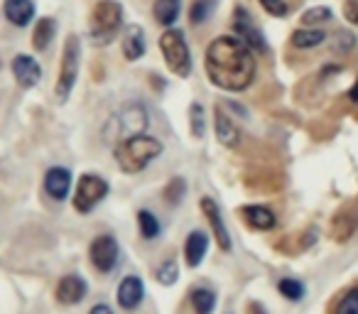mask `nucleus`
<instances>
[{"label": "nucleus", "instance_id": "obj_1", "mask_svg": "<svg viewBox=\"0 0 358 314\" xmlns=\"http://www.w3.org/2000/svg\"><path fill=\"white\" fill-rule=\"evenodd\" d=\"M206 76L224 91H245L255 79V52L234 35H221L206 47Z\"/></svg>", "mask_w": 358, "mask_h": 314}, {"label": "nucleus", "instance_id": "obj_2", "mask_svg": "<svg viewBox=\"0 0 358 314\" xmlns=\"http://www.w3.org/2000/svg\"><path fill=\"white\" fill-rule=\"evenodd\" d=\"M113 155H115V162H118L120 172L125 175H138L143 172L155 157L162 155V143L152 135H133V138L123 140V143L113 145Z\"/></svg>", "mask_w": 358, "mask_h": 314}, {"label": "nucleus", "instance_id": "obj_3", "mask_svg": "<svg viewBox=\"0 0 358 314\" xmlns=\"http://www.w3.org/2000/svg\"><path fill=\"white\" fill-rule=\"evenodd\" d=\"M148 125H150L148 108L140 104H128V106H123L118 113L110 115L108 123H106L103 135L110 145H118V143H123V140L133 138V135L145 133Z\"/></svg>", "mask_w": 358, "mask_h": 314}, {"label": "nucleus", "instance_id": "obj_4", "mask_svg": "<svg viewBox=\"0 0 358 314\" xmlns=\"http://www.w3.org/2000/svg\"><path fill=\"white\" fill-rule=\"evenodd\" d=\"M120 22H123V8L115 0H99L91 10V22L89 32L91 40L96 45H108L120 30Z\"/></svg>", "mask_w": 358, "mask_h": 314}, {"label": "nucleus", "instance_id": "obj_5", "mask_svg": "<svg viewBox=\"0 0 358 314\" xmlns=\"http://www.w3.org/2000/svg\"><path fill=\"white\" fill-rule=\"evenodd\" d=\"M159 50H162V57L167 62V69L174 76L185 79V76L192 74V52L185 40V32L177 30V27H167L159 37Z\"/></svg>", "mask_w": 358, "mask_h": 314}, {"label": "nucleus", "instance_id": "obj_6", "mask_svg": "<svg viewBox=\"0 0 358 314\" xmlns=\"http://www.w3.org/2000/svg\"><path fill=\"white\" fill-rule=\"evenodd\" d=\"M79 59H81V42L76 35H69L66 37L64 52H62V66H59V76H57V86H55V96L62 104L71 96L76 79H79Z\"/></svg>", "mask_w": 358, "mask_h": 314}, {"label": "nucleus", "instance_id": "obj_7", "mask_svg": "<svg viewBox=\"0 0 358 314\" xmlns=\"http://www.w3.org/2000/svg\"><path fill=\"white\" fill-rule=\"evenodd\" d=\"M108 182L99 175H81L79 185H76V192H74V209L79 214H91L101 201L106 199L108 194Z\"/></svg>", "mask_w": 358, "mask_h": 314}, {"label": "nucleus", "instance_id": "obj_8", "mask_svg": "<svg viewBox=\"0 0 358 314\" xmlns=\"http://www.w3.org/2000/svg\"><path fill=\"white\" fill-rule=\"evenodd\" d=\"M234 32H236V37H238L243 45H248L253 52H258V55H265V52H268L263 32L255 27L253 17H250V13L245 10L243 6L234 8Z\"/></svg>", "mask_w": 358, "mask_h": 314}, {"label": "nucleus", "instance_id": "obj_9", "mask_svg": "<svg viewBox=\"0 0 358 314\" xmlns=\"http://www.w3.org/2000/svg\"><path fill=\"white\" fill-rule=\"evenodd\" d=\"M118 255H120V248H118V241L113 236H99V238L91 241L89 245V258H91V265H94L99 273H110L115 270L118 265Z\"/></svg>", "mask_w": 358, "mask_h": 314}, {"label": "nucleus", "instance_id": "obj_10", "mask_svg": "<svg viewBox=\"0 0 358 314\" xmlns=\"http://www.w3.org/2000/svg\"><path fill=\"white\" fill-rule=\"evenodd\" d=\"M201 211H204L206 221H209L211 234H214V238H216V243H219V248L229 253V250H231V234H229V229H226L224 219H221L219 204H216V201L211 199V197H201Z\"/></svg>", "mask_w": 358, "mask_h": 314}, {"label": "nucleus", "instance_id": "obj_11", "mask_svg": "<svg viewBox=\"0 0 358 314\" xmlns=\"http://www.w3.org/2000/svg\"><path fill=\"white\" fill-rule=\"evenodd\" d=\"M71 190V172L66 167H50L45 172V192L55 201H64Z\"/></svg>", "mask_w": 358, "mask_h": 314}, {"label": "nucleus", "instance_id": "obj_12", "mask_svg": "<svg viewBox=\"0 0 358 314\" xmlns=\"http://www.w3.org/2000/svg\"><path fill=\"white\" fill-rule=\"evenodd\" d=\"M86 290H89V285L81 275H64L57 285V302L69 304V307L79 304L86 297Z\"/></svg>", "mask_w": 358, "mask_h": 314}, {"label": "nucleus", "instance_id": "obj_13", "mask_svg": "<svg viewBox=\"0 0 358 314\" xmlns=\"http://www.w3.org/2000/svg\"><path fill=\"white\" fill-rule=\"evenodd\" d=\"M145 294V285L138 275H128V278L120 280L118 290H115V299L123 309H135L140 302H143Z\"/></svg>", "mask_w": 358, "mask_h": 314}, {"label": "nucleus", "instance_id": "obj_14", "mask_svg": "<svg viewBox=\"0 0 358 314\" xmlns=\"http://www.w3.org/2000/svg\"><path fill=\"white\" fill-rule=\"evenodd\" d=\"M13 76H15L22 89H32V86H37V81H40L42 69H40V64H37V59H32L30 55H17L15 59H13Z\"/></svg>", "mask_w": 358, "mask_h": 314}, {"label": "nucleus", "instance_id": "obj_15", "mask_svg": "<svg viewBox=\"0 0 358 314\" xmlns=\"http://www.w3.org/2000/svg\"><path fill=\"white\" fill-rule=\"evenodd\" d=\"M214 123H216V138H219V143L226 145V148H231V150L238 148L241 130H238V125L234 123V118L224 110V106H216Z\"/></svg>", "mask_w": 358, "mask_h": 314}, {"label": "nucleus", "instance_id": "obj_16", "mask_svg": "<svg viewBox=\"0 0 358 314\" xmlns=\"http://www.w3.org/2000/svg\"><path fill=\"white\" fill-rule=\"evenodd\" d=\"M241 216H243V221L253 231H273L275 224H278V216H275L268 206H260V204L241 206Z\"/></svg>", "mask_w": 358, "mask_h": 314}, {"label": "nucleus", "instance_id": "obj_17", "mask_svg": "<svg viewBox=\"0 0 358 314\" xmlns=\"http://www.w3.org/2000/svg\"><path fill=\"white\" fill-rule=\"evenodd\" d=\"M206 250H209V236H206L204 231H192L185 243L187 265H189V268H199L206 258Z\"/></svg>", "mask_w": 358, "mask_h": 314}, {"label": "nucleus", "instance_id": "obj_18", "mask_svg": "<svg viewBox=\"0 0 358 314\" xmlns=\"http://www.w3.org/2000/svg\"><path fill=\"white\" fill-rule=\"evenodd\" d=\"M3 13H6L10 25L25 27V25H30V20L35 17V3H32V0H6Z\"/></svg>", "mask_w": 358, "mask_h": 314}, {"label": "nucleus", "instance_id": "obj_19", "mask_svg": "<svg viewBox=\"0 0 358 314\" xmlns=\"http://www.w3.org/2000/svg\"><path fill=\"white\" fill-rule=\"evenodd\" d=\"M123 55L128 62H135L145 55V32L140 25H128L123 32Z\"/></svg>", "mask_w": 358, "mask_h": 314}, {"label": "nucleus", "instance_id": "obj_20", "mask_svg": "<svg viewBox=\"0 0 358 314\" xmlns=\"http://www.w3.org/2000/svg\"><path fill=\"white\" fill-rule=\"evenodd\" d=\"M179 8H182V0H155L152 15L159 25L172 27L179 17Z\"/></svg>", "mask_w": 358, "mask_h": 314}, {"label": "nucleus", "instance_id": "obj_21", "mask_svg": "<svg viewBox=\"0 0 358 314\" xmlns=\"http://www.w3.org/2000/svg\"><path fill=\"white\" fill-rule=\"evenodd\" d=\"M55 35H57V22L52 20V17H42L35 25V32H32V47H35L37 52H45L47 47L52 45Z\"/></svg>", "mask_w": 358, "mask_h": 314}, {"label": "nucleus", "instance_id": "obj_22", "mask_svg": "<svg viewBox=\"0 0 358 314\" xmlns=\"http://www.w3.org/2000/svg\"><path fill=\"white\" fill-rule=\"evenodd\" d=\"M327 40L322 30H314V27H302V30L292 32V45L297 50H312V47H319Z\"/></svg>", "mask_w": 358, "mask_h": 314}, {"label": "nucleus", "instance_id": "obj_23", "mask_svg": "<svg viewBox=\"0 0 358 314\" xmlns=\"http://www.w3.org/2000/svg\"><path fill=\"white\" fill-rule=\"evenodd\" d=\"M192 307L196 314H211L216 307V292L211 287H196L192 292Z\"/></svg>", "mask_w": 358, "mask_h": 314}, {"label": "nucleus", "instance_id": "obj_24", "mask_svg": "<svg viewBox=\"0 0 358 314\" xmlns=\"http://www.w3.org/2000/svg\"><path fill=\"white\" fill-rule=\"evenodd\" d=\"M356 226H358V211L356 214H338L334 219V238H341V241L351 238Z\"/></svg>", "mask_w": 358, "mask_h": 314}, {"label": "nucleus", "instance_id": "obj_25", "mask_svg": "<svg viewBox=\"0 0 358 314\" xmlns=\"http://www.w3.org/2000/svg\"><path fill=\"white\" fill-rule=\"evenodd\" d=\"M138 226H140V236H143L145 241H152L159 236V221L150 209L138 211Z\"/></svg>", "mask_w": 358, "mask_h": 314}, {"label": "nucleus", "instance_id": "obj_26", "mask_svg": "<svg viewBox=\"0 0 358 314\" xmlns=\"http://www.w3.org/2000/svg\"><path fill=\"white\" fill-rule=\"evenodd\" d=\"M216 10V0H196L189 10V20L192 25H204Z\"/></svg>", "mask_w": 358, "mask_h": 314}, {"label": "nucleus", "instance_id": "obj_27", "mask_svg": "<svg viewBox=\"0 0 358 314\" xmlns=\"http://www.w3.org/2000/svg\"><path fill=\"white\" fill-rule=\"evenodd\" d=\"M278 290L285 299H289V302H299V299L304 297V285L294 278H282L278 283Z\"/></svg>", "mask_w": 358, "mask_h": 314}, {"label": "nucleus", "instance_id": "obj_28", "mask_svg": "<svg viewBox=\"0 0 358 314\" xmlns=\"http://www.w3.org/2000/svg\"><path fill=\"white\" fill-rule=\"evenodd\" d=\"M189 128L194 138H204L206 133V120H204V106L192 104L189 106Z\"/></svg>", "mask_w": 358, "mask_h": 314}, {"label": "nucleus", "instance_id": "obj_29", "mask_svg": "<svg viewBox=\"0 0 358 314\" xmlns=\"http://www.w3.org/2000/svg\"><path fill=\"white\" fill-rule=\"evenodd\" d=\"M331 20V10L324 6H317V8H309L307 13L302 15V22L307 27H314V25H324V22Z\"/></svg>", "mask_w": 358, "mask_h": 314}, {"label": "nucleus", "instance_id": "obj_30", "mask_svg": "<svg viewBox=\"0 0 358 314\" xmlns=\"http://www.w3.org/2000/svg\"><path fill=\"white\" fill-rule=\"evenodd\" d=\"M334 314H358V287L348 290V292L338 299Z\"/></svg>", "mask_w": 358, "mask_h": 314}, {"label": "nucleus", "instance_id": "obj_31", "mask_svg": "<svg viewBox=\"0 0 358 314\" xmlns=\"http://www.w3.org/2000/svg\"><path fill=\"white\" fill-rule=\"evenodd\" d=\"M177 278H179V265L174 263V260H164V263L157 268V280L162 285H167V287L177 283Z\"/></svg>", "mask_w": 358, "mask_h": 314}, {"label": "nucleus", "instance_id": "obj_32", "mask_svg": "<svg viewBox=\"0 0 358 314\" xmlns=\"http://www.w3.org/2000/svg\"><path fill=\"white\" fill-rule=\"evenodd\" d=\"M185 190H187L185 180H179V177H174V180L167 185V190H164V199H167L169 204H177V201L182 199V194H185Z\"/></svg>", "mask_w": 358, "mask_h": 314}, {"label": "nucleus", "instance_id": "obj_33", "mask_svg": "<svg viewBox=\"0 0 358 314\" xmlns=\"http://www.w3.org/2000/svg\"><path fill=\"white\" fill-rule=\"evenodd\" d=\"M260 6H263V10L273 17H285L289 13V8H287L285 0H260Z\"/></svg>", "mask_w": 358, "mask_h": 314}, {"label": "nucleus", "instance_id": "obj_34", "mask_svg": "<svg viewBox=\"0 0 358 314\" xmlns=\"http://www.w3.org/2000/svg\"><path fill=\"white\" fill-rule=\"evenodd\" d=\"M336 45H334V50L336 52H348V50H353V45H356V37L351 35V32H346V30H341V32H336Z\"/></svg>", "mask_w": 358, "mask_h": 314}, {"label": "nucleus", "instance_id": "obj_35", "mask_svg": "<svg viewBox=\"0 0 358 314\" xmlns=\"http://www.w3.org/2000/svg\"><path fill=\"white\" fill-rule=\"evenodd\" d=\"M343 17L353 25H358V0H346L343 3Z\"/></svg>", "mask_w": 358, "mask_h": 314}, {"label": "nucleus", "instance_id": "obj_36", "mask_svg": "<svg viewBox=\"0 0 358 314\" xmlns=\"http://www.w3.org/2000/svg\"><path fill=\"white\" fill-rule=\"evenodd\" d=\"M89 314H113V309L108 307V304H96V307H91V312Z\"/></svg>", "mask_w": 358, "mask_h": 314}, {"label": "nucleus", "instance_id": "obj_37", "mask_svg": "<svg viewBox=\"0 0 358 314\" xmlns=\"http://www.w3.org/2000/svg\"><path fill=\"white\" fill-rule=\"evenodd\" d=\"M348 101H353V104H358V76H356V84L348 89Z\"/></svg>", "mask_w": 358, "mask_h": 314}]
</instances>
